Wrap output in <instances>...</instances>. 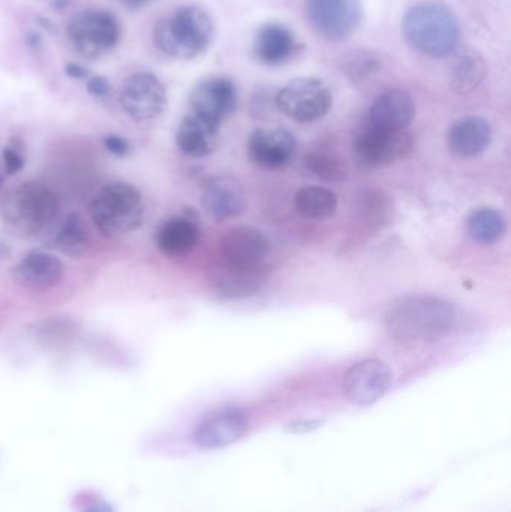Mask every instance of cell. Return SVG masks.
Here are the masks:
<instances>
[{
	"mask_svg": "<svg viewBox=\"0 0 511 512\" xmlns=\"http://www.w3.org/2000/svg\"><path fill=\"white\" fill-rule=\"evenodd\" d=\"M458 310L432 295H405L390 304L386 328L390 337L405 345L437 342L458 325Z\"/></svg>",
	"mask_w": 511,
	"mask_h": 512,
	"instance_id": "cell-1",
	"label": "cell"
},
{
	"mask_svg": "<svg viewBox=\"0 0 511 512\" xmlns=\"http://www.w3.org/2000/svg\"><path fill=\"white\" fill-rule=\"evenodd\" d=\"M402 36L423 56L447 57L458 48L461 27L446 3L428 0L408 9L402 18Z\"/></svg>",
	"mask_w": 511,
	"mask_h": 512,
	"instance_id": "cell-2",
	"label": "cell"
},
{
	"mask_svg": "<svg viewBox=\"0 0 511 512\" xmlns=\"http://www.w3.org/2000/svg\"><path fill=\"white\" fill-rule=\"evenodd\" d=\"M215 35L212 17L198 6H182L156 21L153 42L168 57L191 60L210 47Z\"/></svg>",
	"mask_w": 511,
	"mask_h": 512,
	"instance_id": "cell-3",
	"label": "cell"
},
{
	"mask_svg": "<svg viewBox=\"0 0 511 512\" xmlns=\"http://www.w3.org/2000/svg\"><path fill=\"white\" fill-rule=\"evenodd\" d=\"M89 213L93 224L105 237L128 236L143 224V197L129 183H108L93 198Z\"/></svg>",
	"mask_w": 511,
	"mask_h": 512,
	"instance_id": "cell-4",
	"label": "cell"
},
{
	"mask_svg": "<svg viewBox=\"0 0 511 512\" xmlns=\"http://www.w3.org/2000/svg\"><path fill=\"white\" fill-rule=\"evenodd\" d=\"M3 219L21 237H35L47 230L59 216V200L44 183L18 186L3 204Z\"/></svg>",
	"mask_w": 511,
	"mask_h": 512,
	"instance_id": "cell-5",
	"label": "cell"
},
{
	"mask_svg": "<svg viewBox=\"0 0 511 512\" xmlns=\"http://www.w3.org/2000/svg\"><path fill=\"white\" fill-rule=\"evenodd\" d=\"M69 42L78 56L87 60L101 59L119 44V23L104 9H86L78 12L66 27Z\"/></svg>",
	"mask_w": 511,
	"mask_h": 512,
	"instance_id": "cell-6",
	"label": "cell"
},
{
	"mask_svg": "<svg viewBox=\"0 0 511 512\" xmlns=\"http://www.w3.org/2000/svg\"><path fill=\"white\" fill-rule=\"evenodd\" d=\"M270 243L257 228H231L219 243V256L228 274L257 279L266 264Z\"/></svg>",
	"mask_w": 511,
	"mask_h": 512,
	"instance_id": "cell-7",
	"label": "cell"
},
{
	"mask_svg": "<svg viewBox=\"0 0 511 512\" xmlns=\"http://www.w3.org/2000/svg\"><path fill=\"white\" fill-rule=\"evenodd\" d=\"M416 140L404 131H384L366 123L353 141L354 156L363 168H380L401 161L413 153Z\"/></svg>",
	"mask_w": 511,
	"mask_h": 512,
	"instance_id": "cell-8",
	"label": "cell"
},
{
	"mask_svg": "<svg viewBox=\"0 0 511 512\" xmlns=\"http://www.w3.org/2000/svg\"><path fill=\"white\" fill-rule=\"evenodd\" d=\"M333 105V95L318 78H296L276 95V107L294 122L312 123L323 119Z\"/></svg>",
	"mask_w": 511,
	"mask_h": 512,
	"instance_id": "cell-9",
	"label": "cell"
},
{
	"mask_svg": "<svg viewBox=\"0 0 511 512\" xmlns=\"http://www.w3.org/2000/svg\"><path fill=\"white\" fill-rule=\"evenodd\" d=\"M362 0H306V15L318 36L330 42L350 38L362 20Z\"/></svg>",
	"mask_w": 511,
	"mask_h": 512,
	"instance_id": "cell-10",
	"label": "cell"
},
{
	"mask_svg": "<svg viewBox=\"0 0 511 512\" xmlns=\"http://www.w3.org/2000/svg\"><path fill=\"white\" fill-rule=\"evenodd\" d=\"M167 90L150 72L129 75L120 90V105L135 122H149L164 111Z\"/></svg>",
	"mask_w": 511,
	"mask_h": 512,
	"instance_id": "cell-11",
	"label": "cell"
},
{
	"mask_svg": "<svg viewBox=\"0 0 511 512\" xmlns=\"http://www.w3.org/2000/svg\"><path fill=\"white\" fill-rule=\"evenodd\" d=\"M393 372L384 361H360L347 370L344 376L345 396L357 406H371L392 387Z\"/></svg>",
	"mask_w": 511,
	"mask_h": 512,
	"instance_id": "cell-12",
	"label": "cell"
},
{
	"mask_svg": "<svg viewBox=\"0 0 511 512\" xmlns=\"http://www.w3.org/2000/svg\"><path fill=\"white\" fill-rule=\"evenodd\" d=\"M237 87L227 77H209L195 84L189 93L192 113L221 125L237 108Z\"/></svg>",
	"mask_w": 511,
	"mask_h": 512,
	"instance_id": "cell-13",
	"label": "cell"
},
{
	"mask_svg": "<svg viewBox=\"0 0 511 512\" xmlns=\"http://www.w3.org/2000/svg\"><path fill=\"white\" fill-rule=\"evenodd\" d=\"M249 430V418L237 409L213 412L204 418L194 432V442L204 450L230 447Z\"/></svg>",
	"mask_w": 511,
	"mask_h": 512,
	"instance_id": "cell-14",
	"label": "cell"
},
{
	"mask_svg": "<svg viewBox=\"0 0 511 512\" xmlns=\"http://www.w3.org/2000/svg\"><path fill=\"white\" fill-rule=\"evenodd\" d=\"M296 137L288 129H257L248 140V155L266 170H279L296 155Z\"/></svg>",
	"mask_w": 511,
	"mask_h": 512,
	"instance_id": "cell-15",
	"label": "cell"
},
{
	"mask_svg": "<svg viewBox=\"0 0 511 512\" xmlns=\"http://www.w3.org/2000/svg\"><path fill=\"white\" fill-rule=\"evenodd\" d=\"M63 262L44 251L27 252L12 270V279L21 288L47 291L59 285L63 277Z\"/></svg>",
	"mask_w": 511,
	"mask_h": 512,
	"instance_id": "cell-16",
	"label": "cell"
},
{
	"mask_svg": "<svg viewBox=\"0 0 511 512\" xmlns=\"http://www.w3.org/2000/svg\"><path fill=\"white\" fill-rule=\"evenodd\" d=\"M303 45L296 33L281 23H267L254 39V56L267 66H281L299 56Z\"/></svg>",
	"mask_w": 511,
	"mask_h": 512,
	"instance_id": "cell-17",
	"label": "cell"
},
{
	"mask_svg": "<svg viewBox=\"0 0 511 512\" xmlns=\"http://www.w3.org/2000/svg\"><path fill=\"white\" fill-rule=\"evenodd\" d=\"M201 204L207 215L212 216L216 221H227L245 212V192L233 177H213L204 183Z\"/></svg>",
	"mask_w": 511,
	"mask_h": 512,
	"instance_id": "cell-18",
	"label": "cell"
},
{
	"mask_svg": "<svg viewBox=\"0 0 511 512\" xmlns=\"http://www.w3.org/2000/svg\"><path fill=\"white\" fill-rule=\"evenodd\" d=\"M416 116V102L410 93L393 89L377 96L371 110L368 123L384 131H404Z\"/></svg>",
	"mask_w": 511,
	"mask_h": 512,
	"instance_id": "cell-19",
	"label": "cell"
},
{
	"mask_svg": "<svg viewBox=\"0 0 511 512\" xmlns=\"http://www.w3.org/2000/svg\"><path fill=\"white\" fill-rule=\"evenodd\" d=\"M221 141V125L194 113L180 122L176 132L177 147L191 158L212 155L221 146Z\"/></svg>",
	"mask_w": 511,
	"mask_h": 512,
	"instance_id": "cell-20",
	"label": "cell"
},
{
	"mask_svg": "<svg viewBox=\"0 0 511 512\" xmlns=\"http://www.w3.org/2000/svg\"><path fill=\"white\" fill-rule=\"evenodd\" d=\"M491 141V125L488 120L476 116L458 120L447 135L450 150L461 158L479 156L488 149Z\"/></svg>",
	"mask_w": 511,
	"mask_h": 512,
	"instance_id": "cell-21",
	"label": "cell"
},
{
	"mask_svg": "<svg viewBox=\"0 0 511 512\" xmlns=\"http://www.w3.org/2000/svg\"><path fill=\"white\" fill-rule=\"evenodd\" d=\"M450 56L452 60L449 65V77L453 90L459 95H468L479 89L488 75L485 57L470 47L461 48V50L456 48Z\"/></svg>",
	"mask_w": 511,
	"mask_h": 512,
	"instance_id": "cell-22",
	"label": "cell"
},
{
	"mask_svg": "<svg viewBox=\"0 0 511 512\" xmlns=\"http://www.w3.org/2000/svg\"><path fill=\"white\" fill-rule=\"evenodd\" d=\"M200 242V228L191 218L168 219L156 233V246L162 254L180 258L191 254Z\"/></svg>",
	"mask_w": 511,
	"mask_h": 512,
	"instance_id": "cell-23",
	"label": "cell"
},
{
	"mask_svg": "<svg viewBox=\"0 0 511 512\" xmlns=\"http://www.w3.org/2000/svg\"><path fill=\"white\" fill-rule=\"evenodd\" d=\"M51 246L69 258L86 255L90 248V234L84 219L78 213L66 215L51 237Z\"/></svg>",
	"mask_w": 511,
	"mask_h": 512,
	"instance_id": "cell-24",
	"label": "cell"
},
{
	"mask_svg": "<svg viewBox=\"0 0 511 512\" xmlns=\"http://www.w3.org/2000/svg\"><path fill=\"white\" fill-rule=\"evenodd\" d=\"M297 213L311 221H323L335 215L338 210V197L335 192L323 186H305L294 198Z\"/></svg>",
	"mask_w": 511,
	"mask_h": 512,
	"instance_id": "cell-25",
	"label": "cell"
},
{
	"mask_svg": "<svg viewBox=\"0 0 511 512\" xmlns=\"http://www.w3.org/2000/svg\"><path fill=\"white\" fill-rule=\"evenodd\" d=\"M507 222L503 213L495 209H480L468 219V233L482 245H494L503 239Z\"/></svg>",
	"mask_w": 511,
	"mask_h": 512,
	"instance_id": "cell-26",
	"label": "cell"
},
{
	"mask_svg": "<svg viewBox=\"0 0 511 512\" xmlns=\"http://www.w3.org/2000/svg\"><path fill=\"white\" fill-rule=\"evenodd\" d=\"M357 215L368 227H381L392 219L393 206L389 195L378 189H363L357 195Z\"/></svg>",
	"mask_w": 511,
	"mask_h": 512,
	"instance_id": "cell-27",
	"label": "cell"
},
{
	"mask_svg": "<svg viewBox=\"0 0 511 512\" xmlns=\"http://www.w3.org/2000/svg\"><path fill=\"white\" fill-rule=\"evenodd\" d=\"M381 59L371 51H354L342 57V72L354 83H362L377 74Z\"/></svg>",
	"mask_w": 511,
	"mask_h": 512,
	"instance_id": "cell-28",
	"label": "cell"
},
{
	"mask_svg": "<svg viewBox=\"0 0 511 512\" xmlns=\"http://www.w3.org/2000/svg\"><path fill=\"white\" fill-rule=\"evenodd\" d=\"M306 168L318 179L326 182H338L347 177V167L344 161L335 155L324 152H312L306 156Z\"/></svg>",
	"mask_w": 511,
	"mask_h": 512,
	"instance_id": "cell-29",
	"label": "cell"
},
{
	"mask_svg": "<svg viewBox=\"0 0 511 512\" xmlns=\"http://www.w3.org/2000/svg\"><path fill=\"white\" fill-rule=\"evenodd\" d=\"M3 165H5V170L8 174H17L18 171L23 170V144L20 141L11 140L8 146L3 149Z\"/></svg>",
	"mask_w": 511,
	"mask_h": 512,
	"instance_id": "cell-30",
	"label": "cell"
},
{
	"mask_svg": "<svg viewBox=\"0 0 511 512\" xmlns=\"http://www.w3.org/2000/svg\"><path fill=\"white\" fill-rule=\"evenodd\" d=\"M324 420H306V418H300V420L291 421L287 426L284 427L285 432L293 433V435H305V433H312L315 430L320 429L323 426Z\"/></svg>",
	"mask_w": 511,
	"mask_h": 512,
	"instance_id": "cell-31",
	"label": "cell"
},
{
	"mask_svg": "<svg viewBox=\"0 0 511 512\" xmlns=\"http://www.w3.org/2000/svg\"><path fill=\"white\" fill-rule=\"evenodd\" d=\"M87 92L90 95L95 96V98H105V96L110 95L111 93V84L107 78L102 77V75H95V77L89 78L87 80Z\"/></svg>",
	"mask_w": 511,
	"mask_h": 512,
	"instance_id": "cell-32",
	"label": "cell"
},
{
	"mask_svg": "<svg viewBox=\"0 0 511 512\" xmlns=\"http://www.w3.org/2000/svg\"><path fill=\"white\" fill-rule=\"evenodd\" d=\"M105 149L108 152L113 153L114 156H125L128 155L131 146H129L126 138L120 137V135H107L104 140Z\"/></svg>",
	"mask_w": 511,
	"mask_h": 512,
	"instance_id": "cell-33",
	"label": "cell"
},
{
	"mask_svg": "<svg viewBox=\"0 0 511 512\" xmlns=\"http://www.w3.org/2000/svg\"><path fill=\"white\" fill-rule=\"evenodd\" d=\"M66 74L71 78H75V80H84L89 75V71L84 66L78 65V63H69V65H66Z\"/></svg>",
	"mask_w": 511,
	"mask_h": 512,
	"instance_id": "cell-34",
	"label": "cell"
},
{
	"mask_svg": "<svg viewBox=\"0 0 511 512\" xmlns=\"http://www.w3.org/2000/svg\"><path fill=\"white\" fill-rule=\"evenodd\" d=\"M117 2L125 6V8L135 11V9H141L144 8V6L150 5V3L155 2V0H117Z\"/></svg>",
	"mask_w": 511,
	"mask_h": 512,
	"instance_id": "cell-35",
	"label": "cell"
},
{
	"mask_svg": "<svg viewBox=\"0 0 511 512\" xmlns=\"http://www.w3.org/2000/svg\"><path fill=\"white\" fill-rule=\"evenodd\" d=\"M84 512H111L110 508L107 505H92V507L87 508Z\"/></svg>",
	"mask_w": 511,
	"mask_h": 512,
	"instance_id": "cell-36",
	"label": "cell"
},
{
	"mask_svg": "<svg viewBox=\"0 0 511 512\" xmlns=\"http://www.w3.org/2000/svg\"><path fill=\"white\" fill-rule=\"evenodd\" d=\"M0 183H2V179H0Z\"/></svg>",
	"mask_w": 511,
	"mask_h": 512,
	"instance_id": "cell-37",
	"label": "cell"
}]
</instances>
